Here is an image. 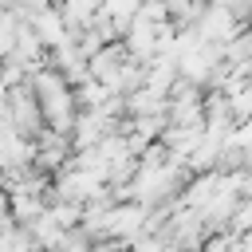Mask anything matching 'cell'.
Here are the masks:
<instances>
[{"label": "cell", "mask_w": 252, "mask_h": 252, "mask_svg": "<svg viewBox=\"0 0 252 252\" xmlns=\"http://www.w3.org/2000/svg\"><path fill=\"white\" fill-rule=\"evenodd\" d=\"M0 118H4L8 126H16L20 134H28V138H39V134L47 130L43 102H39V94H35L32 83H24V87H16V91H4V98H0Z\"/></svg>", "instance_id": "cell-1"}, {"label": "cell", "mask_w": 252, "mask_h": 252, "mask_svg": "<svg viewBox=\"0 0 252 252\" xmlns=\"http://www.w3.org/2000/svg\"><path fill=\"white\" fill-rule=\"evenodd\" d=\"M197 32H201V39H205V43L228 47V43H236L248 28L232 16V4H209V12H205V20L197 24Z\"/></svg>", "instance_id": "cell-2"}, {"label": "cell", "mask_w": 252, "mask_h": 252, "mask_svg": "<svg viewBox=\"0 0 252 252\" xmlns=\"http://www.w3.org/2000/svg\"><path fill=\"white\" fill-rule=\"evenodd\" d=\"M35 146H39L35 169H43V173H51V177H59V173H63V169L75 161V142H71V134L43 130V134L35 138Z\"/></svg>", "instance_id": "cell-3"}, {"label": "cell", "mask_w": 252, "mask_h": 252, "mask_svg": "<svg viewBox=\"0 0 252 252\" xmlns=\"http://www.w3.org/2000/svg\"><path fill=\"white\" fill-rule=\"evenodd\" d=\"M98 189H102V181H98L94 173H87V169H75V165H67V169L55 177V193H59L63 201H71V205H87Z\"/></svg>", "instance_id": "cell-4"}, {"label": "cell", "mask_w": 252, "mask_h": 252, "mask_svg": "<svg viewBox=\"0 0 252 252\" xmlns=\"http://www.w3.org/2000/svg\"><path fill=\"white\" fill-rule=\"evenodd\" d=\"M224 189H228V177H224V173H197V177L185 185L181 205H185V209H193V213H205V209H209Z\"/></svg>", "instance_id": "cell-5"}, {"label": "cell", "mask_w": 252, "mask_h": 252, "mask_svg": "<svg viewBox=\"0 0 252 252\" xmlns=\"http://www.w3.org/2000/svg\"><path fill=\"white\" fill-rule=\"evenodd\" d=\"M122 43H126L130 59H138V63H146V67H150L154 59H161V47H158V28H154V24H146V20H138Z\"/></svg>", "instance_id": "cell-6"}, {"label": "cell", "mask_w": 252, "mask_h": 252, "mask_svg": "<svg viewBox=\"0 0 252 252\" xmlns=\"http://www.w3.org/2000/svg\"><path fill=\"white\" fill-rule=\"evenodd\" d=\"M126 63H130V51H126V43H106V47H102V51L91 59V79H98L102 87H110Z\"/></svg>", "instance_id": "cell-7"}, {"label": "cell", "mask_w": 252, "mask_h": 252, "mask_svg": "<svg viewBox=\"0 0 252 252\" xmlns=\"http://www.w3.org/2000/svg\"><path fill=\"white\" fill-rule=\"evenodd\" d=\"M98 12H102V4H94V0H63L59 4V16H63V24H67L71 35L91 32L98 24Z\"/></svg>", "instance_id": "cell-8"}, {"label": "cell", "mask_w": 252, "mask_h": 252, "mask_svg": "<svg viewBox=\"0 0 252 252\" xmlns=\"http://www.w3.org/2000/svg\"><path fill=\"white\" fill-rule=\"evenodd\" d=\"M205 134L209 130H189V126H165V134H161V146L173 154V161H189L193 158V150L205 142Z\"/></svg>", "instance_id": "cell-9"}, {"label": "cell", "mask_w": 252, "mask_h": 252, "mask_svg": "<svg viewBox=\"0 0 252 252\" xmlns=\"http://www.w3.org/2000/svg\"><path fill=\"white\" fill-rule=\"evenodd\" d=\"M106 98H110V91H106L98 79H87L83 87H75V102H79V110H102Z\"/></svg>", "instance_id": "cell-10"}]
</instances>
